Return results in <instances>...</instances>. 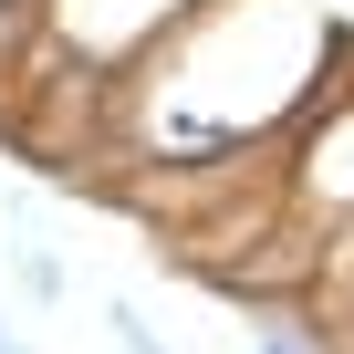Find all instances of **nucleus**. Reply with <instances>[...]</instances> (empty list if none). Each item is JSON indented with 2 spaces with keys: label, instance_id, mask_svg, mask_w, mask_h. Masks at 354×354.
I'll use <instances>...</instances> for the list:
<instances>
[{
  "label": "nucleus",
  "instance_id": "f257e3e1",
  "mask_svg": "<svg viewBox=\"0 0 354 354\" xmlns=\"http://www.w3.org/2000/svg\"><path fill=\"white\" fill-rule=\"evenodd\" d=\"M188 11L198 0H32V63H21V84H94V94H115V73L146 42H167Z\"/></svg>",
  "mask_w": 354,
  "mask_h": 354
},
{
  "label": "nucleus",
  "instance_id": "f03ea898",
  "mask_svg": "<svg viewBox=\"0 0 354 354\" xmlns=\"http://www.w3.org/2000/svg\"><path fill=\"white\" fill-rule=\"evenodd\" d=\"M240 313L261 323V354H344L313 292H240Z\"/></svg>",
  "mask_w": 354,
  "mask_h": 354
},
{
  "label": "nucleus",
  "instance_id": "7ed1b4c3",
  "mask_svg": "<svg viewBox=\"0 0 354 354\" xmlns=\"http://www.w3.org/2000/svg\"><path fill=\"white\" fill-rule=\"evenodd\" d=\"M313 302H323L333 344L354 354V219H333V230L313 240Z\"/></svg>",
  "mask_w": 354,
  "mask_h": 354
},
{
  "label": "nucleus",
  "instance_id": "20e7f679",
  "mask_svg": "<svg viewBox=\"0 0 354 354\" xmlns=\"http://www.w3.org/2000/svg\"><path fill=\"white\" fill-rule=\"evenodd\" d=\"M11 281H21L32 302H63V292H73V281H63V261H53V250H32V240L11 250Z\"/></svg>",
  "mask_w": 354,
  "mask_h": 354
},
{
  "label": "nucleus",
  "instance_id": "39448f33",
  "mask_svg": "<svg viewBox=\"0 0 354 354\" xmlns=\"http://www.w3.org/2000/svg\"><path fill=\"white\" fill-rule=\"evenodd\" d=\"M115 344H125V354H167V344H156V323H146L136 302H115Z\"/></svg>",
  "mask_w": 354,
  "mask_h": 354
},
{
  "label": "nucleus",
  "instance_id": "423d86ee",
  "mask_svg": "<svg viewBox=\"0 0 354 354\" xmlns=\"http://www.w3.org/2000/svg\"><path fill=\"white\" fill-rule=\"evenodd\" d=\"M0 354H21V333H11V323H0Z\"/></svg>",
  "mask_w": 354,
  "mask_h": 354
}]
</instances>
